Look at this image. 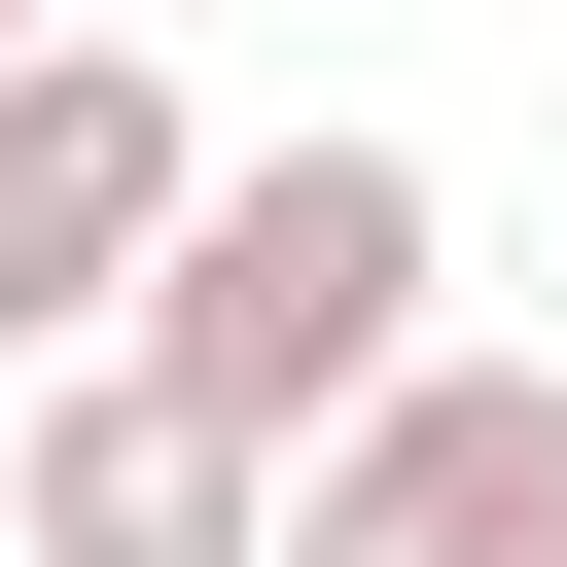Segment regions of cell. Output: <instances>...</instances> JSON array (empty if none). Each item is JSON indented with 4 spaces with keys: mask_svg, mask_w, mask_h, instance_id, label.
Masks as SVG:
<instances>
[{
    "mask_svg": "<svg viewBox=\"0 0 567 567\" xmlns=\"http://www.w3.org/2000/svg\"><path fill=\"white\" fill-rule=\"evenodd\" d=\"M425 248H461V213H425V142H354V106H319V142H213V177H177V248L106 284V354H142L177 425L319 461V425L425 354Z\"/></svg>",
    "mask_w": 567,
    "mask_h": 567,
    "instance_id": "cell-1",
    "label": "cell"
},
{
    "mask_svg": "<svg viewBox=\"0 0 567 567\" xmlns=\"http://www.w3.org/2000/svg\"><path fill=\"white\" fill-rule=\"evenodd\" d=\"M177 177H213V106H177V35H142V0L0 35V390H35V354H106V284L177 248Z\"/></svg>",
    "mask_w": 567,
    "mask_h": 567,
    "instance_id": "cell-2",
    "label": "cell"
},
{
    "mask_svg": "<svg viewBox=\"0 0 567 567\" xmlns=\"http://www.w3.org/2000/svg\"><path fill=\"white\" fill-rule=\"evenodd\" d=\"M248 567H567V354H390Z\"/></svg>",
    "mask_w": 567,
    "mask_h": 567,
    "instance_id": "cell-3",
    "label": "cell"
},
{
    "mask_svg": "<svg viewBox=\"0 0 567 567\" xmlns=\"http://www.w3.org/2000/svg\"><path fill=\"white\" fill-rule=\"evenodd\" d=\"M248 532H284V461L177 425L142 354H35L0 390V567H248Z\"/></svg>",
    "mask_w": 567,
    "mask_h": 567,
    "instance_id": "cell-4",
    "label": "cell"
},
{
    "mask_svg": "<svg viewBox=\"0 0 567 567\" xmlns=\"http://www.w3.org/2000/svg\"><path fill=\"white\" fill-rule=\"evenodd\" d=\"M0 35H71V0H0Z\"/></svg>",
    "mask_w": 567,
    "mask_h": 567,
    "instance_id": "cell-5",
    "label": "cell"
}]
</instances>
